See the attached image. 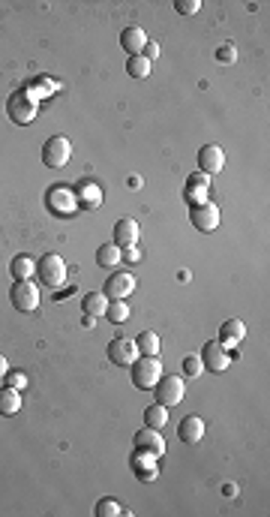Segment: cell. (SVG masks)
Segmentation results:
<instances>
[{
	"mask_svg": "<svg viewBox=\"0 0 270 517\" xmlns=\"http://www.w3.org/2000/svg\"><path fill=\"white\" fill-rule=\"evenodd\" d=\"M129 373H133V385L138 391H151L162 376V364L156 355H138L133 364H129Z\"/></svg>",
	"mask_w": 270,
	"mask_h": 517,
	"instance_id": "1",
	"label": "cell"
},
{
	"mask_svg": "<svg viewBox=\"0 0 270 517\" xmlns=\"http://www.w3.org/2000/svg\"><path fill=\"white\" fill-rule=\"evenodd\" d=\"M153 397L156 403H162V406H177L180 400H184L186 394V385H184V376H160V382H156L153 388Z\"/></svg>",
	"mask_w": 270,
	"mask_h": 517,
	"instance_id": "2",
	"label": "cell"
},
{
	"mask_svg": "<svg viewBox=\"0 0 270 517\" xmlns=\"http://www.w3.org/2000/svg\"><path fill=\"white\" fill-rule=\"evenodd\" d=\"M37 277H39V283H46L48 289H57L60 283L66 280V262L57 253H46L37 262Z\"/></svg>",
	"mask_w": 270,
	"mask_h": 517,
	"instance_id": "3",
	"label": "cell"
},
{
	"mask_svg": "<svg viewBox=\"0 0 270 517\" xmlns=\"http://www.w3.org/2000/svg\"><path fill=\"white\" fill-rule=\"evenodd\" d=\"M10 301L19 313H33L39 307V289L30 280H15L10 289Z\"/></svg>",
	"mask_w": 270,
	"mask_h": 517,
	"instance_id": "4",
	"label": "cell"
},
{
	"mask_svg": "<svg viewBox=\"0 0 270 517\" xmlns=\"http://www.w3.org/2000/svg\"><path fill=\"white\" fill-rule=\"evenodd\" d=\"M69 157H73V144H69L66 135H51V139L42 144V162L48 169H64Z\"/></svg>",
	"mask_w": 270,
	"mask_h": 517,
	"instance_id": "5",
	"label": "cell"
},
{
	"mask_svg": "<svg viewBox=\"0 0 270 517\" xmlns=\"http://www.w3.org/2000/svg\"><path fill=\"white\" fill-rule=\"evenodd\" d=\"M6 111H10L12 124L24 126V124H30V120L37 118V100H33L28 91H15L10 97V102H6Z\"/></svg>",
	"mask_w": 270,
	"mask_h": 517,
	"instance_id": "6",
	"label": "cell"
},
{
	"mask_svg": "<svg viewBox=\"0 0 270 517\" xmlns=\"http://www.w3.org/2000/svg\"><path fill=\"white\" fill-rule=\"evenodd\" d=\"M46 205H48V211L57 214V217H69V214H75V208H78V196L69 187L57 184L46 193Z\"/></svg>",
	"mask_w": 270,
	"mask_h": 517,
	"instance_id": "7",
	"label": "cell"
},
{
	"mask_svg": "<svg viewBox=\"0 0 270 517\" xmlns=\"http://www.w3.org/2000/svg\"><path fill=\"white\" fill-rule=\"evenodd\" d=\"M202 364H204V370H211V373H222V370H229V364H231V352L222 346L220 340H207L204 343V349H202Z\"/></svg>",
	"mask_w": 270,
	"mask_h": 517,
	"instance_id": "8",
	"label": "cell"
},
{
	"mask_svg": "<svg viewBox=\"0 0 270 517\" xmlns=\"http://www.w3.org/2000/svg\"><path fill=\"white\" fill-rule=\"evenodd\" d=\"M106 355H108V361H111L115 367H129V364H133V361L138 358L135 340H129V337H115V340L108 343Z\"/></svg>",
	"mask_w": 270,
	"mask_h": 517,
	"instance_id": "9",
	"label": "cell"
},
{
	"mask_svg": "<svg viewBox=\"0 0 270 517\" xmlns=\"http://www.w3.org/2000/svg\"><path fill=\"white\" fill-rule=\"evenodd\" d=\"M189 223L198 229V232H213L220 226V208L211 202H202V205H193L189 211Z\"/></svg>",
	"mask_w": 270,
	"mask_h": 517,
	"instance_id": "10",
	"label": "cell"
},
{
	"mask_svg": "<svg viewBox=\"0 0 270 517\" xmlns=\"http://www.w3.org/2000/svg\"><path fill=\"white\" fill-rule=\"evenodd\" d=\"M135 451H147V454H153V458H160V454L165 451V439L160 430H153V427H142L135 433Z\"/></svg>",
	"mask_w": 270,
	"mask_h": 517,
	"instance_id": "11",
	"label": "cell"
},
{
	"mask_svg": "<svg viewBox=\"0 0 270 517\" xmlns=\"http://www.w3.org/2000/svg\"><path fill=\"white\" fill-rule=\"evenodd\" d=\"M222 166H225L222 148H216V144H204V148L198 151V171H204V175H220Z\"/></svg>",
	"mask_w": 270,
	"mask_h": 517,
	"instance_id": "12",
	"label": "cell"
},
{
	"mask_svg": "<svg viewBox=\"0 0 270 517\" xmlns=\"http://www.w3.org/2000/svg\"><path fill=\"white\" fill-rule=\"evenodd\" d=\"M133 289H135V277H133V274L117 271V274H111L108 283H106V298L120 301V298H126Z\"/></svg>",
	"mask_w": 270,
	"mask_h": 517,
	"instance_id": "13",
	"label": "cell"
},
{
	"mask_svg": "<svg viewBox=\"0 0 270 517\" xmlns=\"http://www.w3.org/2000/svg\"><path fill=\"white\" fill-rule=\"evenodd\" d=\"M147 46V33L142 28H135V24H129V28L120 30V48L129 51V57L133 55H142Z\"/></svg>",
	"mask_w": 270,
	"mask_h": 517,
	"instance_id": "14",
	"label": "cell"
},
{
	"mask_svg": "<svg viewBox=\"0 0 270 517\" xmlns=\"http://www.w3.org/2000/svg\"><path fill=\"white\" fill-rule=\"evenodd\" d=\"M202 436H204V421L198 418V415H186L184 421H180V427H177V439L184 445H195V442H202Z\"/></svg>",
	"mask_w": 270,
	"mask_h": 517,
	"instance_id": "15",
	"label": "cell"
},
{
	"mask_svg": "<svg viewBox=\"0 0 270 517\" xmlns=\"http://www.w3.org/2000/svg\"><path fill=\"white\" fill-rule=\"evenodd\" d=\"M207 184H211V175H204V171H198V175H189L186 180V202L189 205H202L207 202Z\"/></svg>",
	"mask_w": 270,
	"mask_h": 517,
	"instance_id": "16",
	"label": "cell"
},
{
	"mask_svg": "<svg viewBox=\"0 0 270 517\" xmlns=\"http://www.w3.org/2000/svg\"><path fill=\"white\" fill-rule=\"evenodd\" d=\"M135 241H138V223L129 220V217L117 220L115 223V241H111V244H117L120 250H124V247H135Z\"/></svg>",
	"mask_w": 270,
	"mask_h": 517,
	"instance_id": "17",
	"label": "cell"
},
{
	"mask_svg": "<svg viewBox=\"0 0 270 517\" xmlns=\"http://www.w3.org/2000/svg\"><path fill=\"white\" fill-rule=\"evenodd\" d=\"M243 337H247V325H243L240 319H229V322H222V328H220V343H222L225 349L238 346Z\"/></svg>",
	"mask_w": 270,
	"mask_h": 517,
	"instance_id": "18",
	"label": "cell"
},
{
	"mask_svg": "<svg viewBox=\"0 0 270 517\" xmlns=\"http://www.w3.org/2000/svg\"><path fill=\"white\" fill-rule=\"evenodd\" d=\"M19 409H21V394H19V388L3 385V388H0V415H15Z\"/></svg>",
	"mask_w": 270,
	"mask_h": 517,
	"instance_id": "19",
	"label": "cell"
},
{
	"mask_svg": "<svg viewBox=\"0 0 270 517\" xmlns=\"http://www.w3.org/2000/svg\"><path fill=\"white\" fill-rule=\"evenodd\" d=\"M10 274H12V280H30V274H37V265H33V258L28 253H21L10 262Z\"/></svg>",
	"mask_w": 270,
	"mask_h": 517,
	"instance_id": "20",
	"label": "cell"
},
{
	"mask_svg": "<svg viewBox=\"0 0 270 517\" xmlns=\"http://www.w3.org/2000/svg\"><path fill=\"white\" fill-rule=\"evenodd\" d=\"M81 307H84L87 316H106V307H108L106 292H87L84 301H81Z\"/></svg>",
	"mask_w": 270,
	"mask_h": 517,
	"instance_id": "21",
	"label": "cell"
},
{
	"mask_svg": "<svg viewBox=\"0 0 270 517\" xmlns=\"http://www.w3.org/2000/svg\"><path fill=\"white\" fill-rule=\"evenodd\" d=\"M165 424H168V406H162V403H153V406L144 409V427L162 430Z\"/></svg>",
	"mask_w": 270,
	"mask_h": 517,
	"instance_id": "22",
	"label": "cell"
},
{
	"mask_svg": "<svg viewBox=\"0 0 270 517\" xmlns=\"http://www.w3.org/2000/svg\"><path fill=\"white\" fill-rule=\"evenodd\" d=\"M135 349H138V355H160V337H156V331H142V334H138Z\"/></svg>",
	"mask_w": 270,
	"mask_h": 517,
	"instance_id": "23",
	"label": "cell"
},
{
	"mask_svg": "<svg viewBox=\"0 0 270 517\" xmlns=\"http://www.w3.org/2000/svg\"><path fill=\"white\" fill-rule=\"evenodd\" d=\"M97 265L99 268H115V265H120V247L117 244L97 247Z\"/></svg>",
	"mask_w": 270,
	"mask_h": 517,
	"instance_id": "24",
	"label": "cell"
},
{
	"mask_svg": "<svg viewBox=\"0 0 270 517\" xmlns=\"http://www.w3.org/2000/svg\"><path fill=\"white\" fill-rule=\"evenodd\" d=\"M126 73H129V79H147L151 75V60L144 55H133L126 60Z\"/></svg>",
	"mask_w": 270,
	"mask_h": 517,
	"instance_id": "25",
	"label": "cell"
},
{
	"mask_svg": "<svg viewBox=\"0 0 270 517\" xmlns=\"http://www.w3.org/2000/svg\"><path fill=\"white\" fill-rule=\"evenodd\" d=\"M106 319H108V322H115V325L126 322V319H129V307L124 304V298H120V301H108V307H106Z\"/></svg>",
	"mask_w": 270,
	"mask_h": 517,
	"instance_id": "26",
	"label": "cell"
},
{
	"mask_svg": "<svg viewBox=\"0 0 270 517\" xmlns=\"http://www.w3.org/2000/svg\"><path fill=\"white\" fill-rule=\"evenodd\" d=\"M120 511H124V508H120V502H117V499H111V496L99 499L97 508H93V514H97V517H117Z\"/></svg>",
	"mask_w": 270,
	"mask_h": 517,
	"instance_id": "27",
	"label": "cell"
},
{
	"mask_svg": "<svg viewBox=\"0 0 270 517\" xmlns=\"http://www.w3.org/2000/svg\"><path fill=\"white\" fill-rule=\"evenodd\" d=\"M84 189H81V199H84V205L87 208H99V202H102V189L97 187V184H81Z\"/></svg>",
	"mask_w": 270,
	"mask_h": 517,
	"instance_id": "28",
	"label": "cell"
},
{
	"mask_svg": "<svg viewBox=\"0 0 270 517\" xmlns=\"http://www.w3.org/2000/svg\"><path fill=\"white\" fill-rule=\"evenodd\" d=\"M202 370H204V364H202V358H198V355H186V358H184V373H186L189 379H195L198 373H202Z\"/></svg>",
	"mask_w": 270,
	"mask_h": 517,
	"instance_id": "29",
	"label": "cell"
},
{
	"mask_svg": "<svg viewBox=\"0 0 270 517\" xmlns=\"http://www.w3.org/2000/svg\"><path fill=\"white\" fill-rule=\"evenodd\" d=\"M174 10H177L180 15H195L198 10H202V3H198V0H174Z\"/></svg>",
	"mask_w": 270,
	"mask_h": 517,
	"instance_id": "30",
	"label": "cell"
},
{
	"mask_svg": "<svg viewBox=\"0 0 270 517\" xmlns=\"http://www.w3.org/2000/svg\"><path fill=\"white\" fill-rule=\"evenodd\" d=\"M6 385H10V388H24V385H28V376H24L21 373V370H6Z\"/></svg>",
	"mask_w": 270,
	"mask_h": 517,
	"instance_id": "31",
	"label": "cell"
},
{
	"mask_svg": "<svg viewBox=\"0 0 270 517\" xmlns=\"http://www.w3.org/2000/svg\"><path fill=\"white\" fill-rule=\"evenodd\" d=\"M234 57H238L234 46H222V48H216V60H222V64H234Z\"/></svg>",
	"mask_w": 270,
	"mask_h": 517,
	"instance_id": "32",
	"label": "cell"
},
{
	"mask_svg": "<svg viewBox=\"0 0 270 517\" xmlns=\"http://www.w3.org/2000/svg\"><path fill=\"white\" fill-rule=\"evenodd\" d=\"M120 262L135 265V262H142V253H138L135 247H124V250H120Z\"/></svg>",
	"mask_w": 270,
	"mask_h": 517,
	"instance_id": "33",
	"label": "cell"
},
{
	"mask_svg": "<svg viewBox=\"0 0 270 517\" xmlns=\"http://www.w3.org/2000/svg\"><path fill=\"white\" fill-rule=\"evenodd\" d=\"M142 55H144L147 60L160 57V42H151V39H147V46H144V51H142Z\"/></svg>",
	"mask_w": 270,
	"mask_h": 517,
	"instance_id": "34",
	"label": "cell"
},
{
	"mask_svg": "<svg viewBox=\"0 0 270 517\" xmlns=\"http://www.w3.org/2000/svg\"><path fill=\"white\" fill-rule=\"evenodd\" d=\"M6 370H10V364H6V358H3V355H0V379H3V376H6Z\"/></svg>",
	"mask_w": 270,
	"mask_h": 517,
	"instance_id": "35",
	"label": "cell"
}]
</instances>
